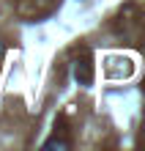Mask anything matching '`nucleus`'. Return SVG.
Returning <instances> with one entry per match:
<instances>
[{
  "mask_svg": "<svg viewBox=\"0 0 145 151\" xmlns=\"http://www.w3.org/2000/svg\"><path fill=\"white\" fill-rule=\"evenodd\" d=\"M74 80L79 85H90V80H93V69H90V58H79L74 63Z\"/></svg>",
  "mask_w": 145,
  "mask_h": 151,
  "instance_id": "f257e3e1",
  "label": "nucleus"
},
{
  "mask_svg": "<svg viewBox=\"0 0 145 151\" xmlns=\"http://www.w3.org/2000/svg\"><path fill=\"white\" fill-rule=\"evenodd\" d=\"M142 137H145V124H142Z\"/></svg>",
  "mask_w": 145,
  "mask_h": 151,
  "instance_id": "20e7f679",
  "label": "nucleus"
},
{
  "mask_svg": "<svg viewBox=\"0 0 145 151\" xmlns=\"http://www.w3.org/2000/svg\"><path fill=\"white\" fill-rule=\"evenodd\" d=\"M3 55H6V41L0 39V58H3Z\"/></svg>",
  "mask_w": 145,
  "mask_h": 151,
  "instance_id": "7ed1b4c3",
  "label": "nucleus"
},
{
  "mask_svg": "<svg viewBox=\"0 0 145 151\" xmlns=\"http://www.w3.org/2000/svg\"><path fill=\"white\" fill-rule=\"evenodd\" d=\"M44 148H60V151H66L69 148V140H47Z\"/></svg>",
  "mask_w": 145,
  "mask_h": 151,
  "instance_id": "f03ea898",
  "label": "nucleus"
}]
</instances>
